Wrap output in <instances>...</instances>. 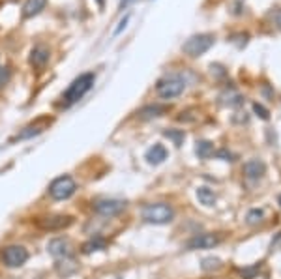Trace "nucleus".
<instances>
[{"mask_svg":"<svg viewBox=\"0 0 281 279\" xmlns=\"http://www.w3.org/2000/svg\"><path fill=\"white\" fill-rule=\"evenodd\" d=\"M94 81H96V75L92 72L79 75L77 79L68 86V90L64 92V96H62L64 105H73V103H77L79 100H83L84 94L94 86Z\"/></svg>","mask_w":281,"mask_h":279,"instance_id":"1","label":"nucleus"},{"mask_svg":"<svg viewBox=\"0 0 281 279\" xmlns=\"http://www.w3.org/2000/svg\"><path fill=\"white\" fill-rule=\"evenodd\" d=\"M173 208L165 204V202H156V204H147L143 208V219L154 225H165V223L173 221Z\"/></svg>","mask_w":281,"mask_h":279,"instance_id":"2","label":"nucleus"},{"mask_svg":"<svg viewBox=\"0 0 281 279\" xmlns=\"http://www.w3.org/2000/svg\"><path fill=\"white\" fill-rule=\"evenodd\" d=\"M156 90H158L160 98H163V100H173V98L180 96L186 90V81L180 75H169V77H165V79L158 83Z\"/></svg>","mask_w":281,"mask_h":279,"instance_id":"3","label":"nucleus"},{"mask_svg":"<svg viewBox=\"0 0 281 279\" xmlns=\"http://www.w3.org/2000/svg\"><path fill=\"white\" fill-rule=\"evenodd\" d=\"M75 189H77V186H75V182H73L71 176H58L56 180L51 182L49 195L55 200H66L75 193Z\"/></svg>","mask_w":281,"mask_h":279,"instance_id":"4","label":"nucleus"},{"mask_svg":"<svg viewBox=\"0 0 281 279\" xmlns=\"http://www.w3.org/2000/svg\"><path fill=\"white\" fill-rule=\"evenodd\" d=\"M214 45V36L212 34H199L191 36L188 42L182 45V51L190 57H201Z\"/></svg>","mask_w":281,"mask_h":279,"instance_id":"5","label":"nucleus"},{"mask_svg":"<svg viewBox=\"0 0 281 279\" xmlns=\"http://www.w3.org/2000/svg\"><path fill=\"white\" fill-rule=\"evenodd\" d=\"M0 258L8 268H17L28 260V251L23 245H8L0 251Z\"/></svg>","mask_w":281,"mask_h":279,"instance_id":"6","label":"nucleus"},{"mask_svg":"<svg viewBox=\"0 0 281 279\" xmlns=\"http://www.w3.org/2000/svg\"><path fill=\"white\" fill-rule=\"evenodd\" d=\"M124 208H126V202L120 199H101L94 202V210H96L99 215H105V217L118 215Z\"/></svg>","mask_w":281,"mask_h":279,"instance_id":"7","label":"nucleus"},{"mask_svg":"<svg viewBox=\"0 0 281 279\" xmlns=\"http://www.w3.org/2000/svg\"><path fill=\"white\" fill-rule=\"evenodd\" d=\"M71 223H73L71 215H47V217L38 219V227L43 230H64L68 229Z\"/></svg>","mask_w":281,"mask_h":279,"instance_id":"8","label":"nucleus"},{"mask_svg":"<svg viewBox=\"0 0 281 279\" xmlns=\"http://www.w3.org/2000/svg\"><path fill=\"white\" fill-rule=\"evenodd\" d=\"M221 242L219 234H197L188 242V249H208Z\"/></svg>","mask_w":281,"mask_h":279,"instance_id":"9","label":"nucleus"},{"mask_svg":"<svg viewBox=\"0 0 281 279\" xmlns=\"http://www.w3.org/2000/svg\"><path fill=\"white\" fill-rule=\"evenodd\" d=\"M47 249L53 257L56 258H66L71 255V243L70 240H66V238H53L49 240L47 243Z\"/></svg>","mask_w":281,"mask_h":279,"instance_id":"10","label":"nucleus"},{"mask_svg":"<svg viewBox=\"0 0 281 279\" xmlns=\"http://www.w3.org/2000/svg\"><path fill=\"white\" fill-rule=\"evenodd\" d=\"M30 64L34 68H43V66L49 62V49L45 45H36L34 49L30 51Z\"/></svg>","mask_w":281,"mask_h":279,"instance_id":"11","label":"nucleus"},{"mask_svg":"<svg viewBox=\"0 0 281 279\" xmlns=\"http://www.w3.org/2000/svg\"><path fill=\"white\" fill-rule=\"evenodd\" d=\"M266 171V165L262 163L260 159H249L247 163H244V174H246L249 180H257L260 178Z\"/></svg>","mask_w":281,"mask_h":279,"instance_id":"12","label":"nucleus"},{"mask_svg":"<svg viewBox=\"0 0 281 279\" xmlns=\"http://www.w3.org/2000/svg\"><path fill=\"white\" fill-rule=\"evenodd\" d=\"M167 156H169V152L163 144H154V146L148 148V152H147L148 163H152V165H160L162 161L167 159Z\"/></svg>","mask_w":281,"mask_h":279,"instance_id":"13","label":"nucleus"},{"mask_svg":"<svg viewBox=\"0 0 281 279\" xmlns=\"http://www.w3.org/2000/svg\"><path fill=\"white\" fill-rule=\"evenodd\" d=\"M56 272H58V275H62V277H70V275H73V273L77 272V262L70 257L58 258V262H56Z\"/></svg>","mask_w":281,"mask_h":279,"instance_id":"14","label":"nucleus"},{"mask_svg":"<svg viewBox=\"0 0 281 279\" xmlns=\"http://www.w3.org/2000/svg\"><path fill=\"white\" fill-rule=\"evenodd\" d=\"M45 4H47V0H27L23 6V17L28 19V17L38 15L45 8Z\"/></svg>","mask_w":281,"mask_h":279,"instance_id":"15","label":"nucleus"},{"mask_svg":"<svg viewBox=\"0 0 281 279\" xmlns=\"http://www.w3.org/2000/svg\"><path fill=\"white\" fill-rule=\"evenodd\" d=\"M107 247V240L105 238H90L88 242H84L83 243V253L84 255H90V253H94V251H101V249H105Z\"/></svg>","mask_w":281,"mask_h":279,"instance_id":"16","label":"nucleus"},{"mask_svg":"<svg viewBox=\"0 0 281 279\" xmlns=\"http://www.w3.org/2000/svg\"><path fill=\"white\" fill-rule=\"evenodd\" d=\"M197 199H199V202L204 204V206H214V204H216V195H214V191L208 189V187H199V189H197Z\"/></svg>","mask_w":281,"mask_h":279,"instance_id":"17","label":"nucleus"},{"mask_svg":"<svg viewBox=\"0 0 281 279\" xmlns=\"http://www.w3.org/2000/svg\"><path fill=\"white\" fill-rule=\"evenodd\" d=\"M167 109L162 107V105H148V107L140 109L139 116L140 118H156V116H162Z\"/></svg>","mask_w":281,"mask_h":279,"instance_id":"18","label":"nucleus"},{"mask_svg":"<svg viewBox=\"0 0 281 279\" xmlns=\"http://www.w3.org/2000/svg\"><path fill=\"white\" fill-rule=\"evenodd\" d=\"M195 152L201 159H208L214 154V144L208 143V141H201V143H197Z\"/></svg>","mask_w":281,"mask_h":279,"instance_id":"19","label":"nucleus"},{"mask_svg":"<svg viewBox=\"0 0 281 279\" xmlns=\"http://www.w3.org/2000/svg\"><path fill=\"white\" fill-rule=\"evenodd\" d=\"M43 131L42 126H28V128H25L21 131V133H17V141H25V139H30V137H34V135H40Z\"/></svg>","mask_w":281,"mask_h":279,"instance_id":"20","label":"nucleus"},{"mask_svg":"<svg viewBox=\"0 0 281 279\" xmlns=\"http://www.w3.org/2000/svg\"><path fill=\"white\" fill-rule=\"evenodd\" d=\"M165 137L167 139H171L173 143L176 144V146H180L184 141V131H175V129H169V131H165Z\"/></svg>","mask_w":281,"mask_h":279,"instance_id":"21","label":"nucleus"},{"mask_svg":"<svg viewBox=\"0 0 281 279\" xmlns=\"http://www.w3.org/2000/svg\"><path fill=\"white\" fill-rule=\"evenodd\" d=\"M262 210H251V212H249V214H247V223H249V225H257V223H260L262 221Z\"/></svg>","mask_w":281,"mask_h":279,"instance_id":"22","label":"nucleus"},{"mask_svg":"<svg viewBox=\"0 0 281 279\" xmlns=\"http://www.w3.org/2000/svg\"><path fill=\"white\" fill-rule=\"evenodd\" d=\"M221 266L219 258H204L203 260V270H218Z\"/></svg>","mask_w":281,"mask_h":279,"instance_id":"23","label":"nucleus"},{"mask_svg":"<svg viewBox=\"0 0 281 279\" xmlns=\"http://www.w3.org/2000/svg\"><path fill=\"white\" fill-rule=\"evenodd\" d=\"M253 111H255V113H257V115L260 116V118H262V120H268V111L264 107H262V105H259V103H255V105H253Z\"/></svg>","mask_w":281,"mask_h":279,"instance_id":"24","label":"nucleus"},{"mask_svg":"<svg viewBox=\"0 0 281 279\" xmlns=\"http://www.w3.org/2000/svg\"><path fill=\"white\" fill-rule=\"evenodd\" d=\"M127 21H129V15H124V19H122V21L118 23V27H116V30H114V36H118L120 32H122V30L126 29Z\"/></svg>","mask_w":281,"mask_h":279,"instance_id":"25","label":"nucleus"},{"mask_svg":"<svg viewBox=\"0 0 281 279\" xmlns=\"http://www.w3.org/2000/svg\"><path fill=\"white\" fill-rule=\"evenodd\" d=\"M131 2H133V0H122V2H120V10H124V8H127L129 4H131Z\"/></svg>","mask_w":281,"mask_h":279,"instance_id":"26","label":"nucleus"},{"mask_svg":"<svg viewBox=\"0 0 281 279\" xmlns=\"http://www.w3.org/2000/svg\"><path fill=\"white\" fill-rule=\"evenodd\" d=\"M275 21H277V25H279V29H281V12H277V15H275Z\"/></svg>","mask_w":281,"mask_h":279,"instance_id":"27","label":"nucleus"},{"mask_svg":"<svg viewBox=\"0 0 281 279\" xmlns=\"http://www.w3.org/2000/svg\"><path fill=\"white\" fill-rule=\"evenodd\" d=\"M96 2L99 4V8H103V4H105V0H96Z\"/></svg>","mask_w":281,"mask_h":279,"instance_id":"28","label":"nucleus"}]
</instances>
